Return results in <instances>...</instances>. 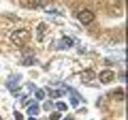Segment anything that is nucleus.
Returning <instances> with one entry per match:
<instances>
[{
  "mask_svg": "<svg viewBox=\"0 0 128 120\" xmlns=\"http://www.w3.org/2000/svg\"><path fill=\"white\" fill-rule=\"evenodd\" d=\"M30 38V33L26 29H18L14 31L10 35V40L16 46H23Z\"/></svg>",
  "mask_w": 128,
  "mask_h": 120,
  "instance_id": "1",
  "label": "nucleus"
},
{
  "mask_svg": "<svg viewBox=\"0 0 128 120\" xmlns=\"http://www.w3.org/2000/svg\"><path fill=\"white\" fill-rule=\"evenodd\" d=\"M77 18L82 24H88L93 21L95 16L90 10H83L78 14Z\"/></svg>",
  "mask_w": 128,
  "mask_h": 120,
  "instance_id": "2",
  "label": "nucleus"
},
{
  "mask_svg": "<svg viewBox=\"0 0 128 120\" xmlns=\"http://www.w3.org/2000/svg\"><path fill=\"white\" fill-rule=\"evenodd\" d=\"M98 78L100 82L103 84H107L110 82L114 78V72L110 70H106L102 71L101 73L99 74Z\"/></svg>",
  "mask_w": 128,
  "mask_h": 120,
  "instance_id": "3",
  "label": "nucleus"
},
{
  "mask_svg": "<svg viewBox=\"0 0 128 120\" xmlns=\"http://www.w3.org/2000/svg\"><path fill=\"white\" fill-rule=\"evenodd\" d=\"M21 78H22V75H19V74L11 75L7 81V87L9 88V89H14V88L17 86L18 82L20 81Z\"/></svg>",
  "mask_w": 128,
  "mask_h": 120,
  "instance_id": "4",
  "label": "nucleus"
},
{
  "mask_svg": "<svg viewBox=\"0 0 128 120\" xmlns=\"http://www.w3.org/2000/svg\"><path fill=\"white\" fill-rule=\"evenodd\" d=\"M95 78V73L92 70H84L81 74V79L82 82H90Z\"/></svg>",
  "mask_w": 128,
  "mask_h": 120,
  "instance_id": "5",
  "label": "nucleus"
},
{
  "mask_svg": "<svg viewBox=\"0 0 128 120\" xmlns=\"http://www.w3.org/2000/svg\"><path fill=\"white\" fill-rule=\"evenodd\" d=\"M27 114L30 115H37L39 114V107L37 104L31 105L26 110Z\"/></svg>",
  "mask_w": 128,
  "mask_h": 120,
  "instance_id": "6",
  "label": "nucleus"
},
{
  "mask_svg": "<svg viewBox=\"0 0 128 120\" xmlns=\"http://www.w3.org/2000/svg\"><path fill=\"white\" fill-rule=\"evenodd\" d=\"M64 94L63 91L60 90H52L50 93V96L51 98H60L62 97V96Z\"/></svg>",
  "mask_w": 128,
  "mask_h": 120,
  "instance_id": "7",
  "label": "nucleus"
},
{
  "mask_svg": "<svg viewBox=\"0 0 128 120\" xmlns=\"http://www.w3.org/2000/svg\"><path fill=\"white\" fill-rule=\"evenodd\" d=\"M22 2H24L25 4H24V6H25L26 7H29V8H32V7H35L36 6H38L39 3L38 1H36V3L35 1H21Z\"/></svg>",
  "mask_w": 128,
  "mask_h": 120,
  "instance_id": "8",
  "label": "nucleus"
},
{
  "mask_svg": "<svg viewBox=\"0 0 128 120\" xmlns=\"http://www.w3.org/2000/svg\"><path fill=\"white\" fill-rule=\"evenodd\" d=\"M61 117H62L61 113H59V112H57V111H54L50 114L49 118H50V120H58Z\"/></svg>",
  "mask_w": 128,
  "mask_h": 120,
  "instance_id": "9",
  "label": "nucleus"
},
{
  "mask_svg": "<svg viewBox=\"0 0 128 120\" xmlns=\"http://www.w3.org/2000/svg\"><path fill=\"white\" fill-rule=\"evenodd\" d=\"M34 95L38 99L42 100L44 98V97H45V93H44V91L42 89H39V90H38L37 91L35 92Z\"/></svg>",
  "mask_w": 128,
  "mask_h": 120,
  "instance_id": "10",
  "label": "nucleus"
},
{
  "mask_svg": "<svg viewBox=\"0 0 128 120\" xmlns=\"http://www.w3.org/2000/svg\"><path fill=\"white\" fill-rule=\"evenodd\" d=\"M56 107H57L59 110H67L66 104L65 102H56Z\"/></svg>",
  "mask_w": 128,
  "mask_h": 120,
  "instance_id": "11",
  "label": "nucleus"
},
{
  "mask_svg": "<svg viewBox=\"0 0 128 120\" xmlns=\"http://www.w3.org/2000/svg\"><path fill=\"white\" fill-rule=\"evenodd\" d=\"M53 108V102L51 101H46L43 104V109L45 110H50Z\"/></svg>",
  "mask_w": 128,
  "mask_h": 120,
  "instance_id": "12",
  "label": "nucleus"
},
{
  "mask_svg": "<svg viewBox=\"0 0 128 120\" xmlns=\"http://www.w3.org/2000/svg\"><path fill=\"white\" fill-rule=\"evenodd\" d=\"M14 118L15 120H24L23 118V115L20 113L18 111H14Z\"/></svg>",
  "mask_w": 128,
  "mask_h": 120,
  "instance_id": "13",
  "label": "nucleus"
},
{
  "mask_svg": "<svg viewBox=\"0 0 128 120\" xmlns=\"http://www.w3.org/2000/svg\"><path fill=\"white\" fill-rule=\"evenodd\" d=\"M114 98L118 101H121L123 99V93L122 92H115L114 93Z\"/></svg>",
  "mask_w": 128,
  "mask_h": 120,
  "instance_id": "14",
  "label": "nucleus"
},
{
  "mask_svg": "<svg viewBox=\"0 0 128 120\" xmlns=\"http://www.w3.org/2000/svg\"><path fill=\"white\" fill-rule=\"evenodd\" d=\"M70 104L72 105V106H73L74 108L77 106L78 105V103H79L78 100L77 98H71L70 99Z\"/></svg>",
  "mask_w": 128,
  "mask_h": 120,
  "instance_id": "15",
  "label": "nucleus"
},
{
  "mask_svg": "<svg viewBox=\"0 0 128 120\" xmlns=\"http://www.w3.org/2000/svg\"><path fill=\"white\" fill-rule=\"evenodd\" d=\"M63 120H74V119L71 118H64Z\"/></svg>",
  "mask_w": 128,
  "mask_h": 120,
  "instance_id": "16",
  "label": "nucleus"
},
{
  "mask_svg": "<svg viewBox=\"0 0 128 120\" xmlns=\"http://www.w3.org/2000/svg\"><path fill=\"white\" fill-rule=\"evenodd\" d=\"M28 120H37L36 118H32V117H30V118H29V119Z\"/></svg>",
  "mask_w": 128,
  "mask_h": 120,
  "instance_id": "17",
  "label": "nucleus"
},
{
  "mask_svg": "<svg viewBox=\"0 0 128 120\" xmlns=\"http://www.w3.org/2000/svg\"><path fill=\"white\" fill-rule=\"evenodd\" d=\"M0 120H1V117H0Z\"/></svg>",
  "mask_w": 128,
  "mask_h": 120,
  "instance_id": "18",
  "label": "nucleus"
}]
</instances>
